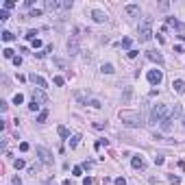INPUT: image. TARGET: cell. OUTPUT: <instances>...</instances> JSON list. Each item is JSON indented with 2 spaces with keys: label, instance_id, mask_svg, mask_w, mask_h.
I'll return each instance as SVG.
<instances>
[{
  "label": "cell",
  "instance_id": "cell-1",
  "mask_svg": "<svg viewBox=\"0 0 185 185\" xmlns=\"http://www.w3.org/2000/svg\"><path fill=\"white\" fill-rule=\"evenodd\" d=\"M168 118H170V107L166 102H157L152 107V111H150V122L152 124H159V122H164Z\"/></svg>",
  "mask_w": 185,
  "mask_h": 185
},
{
  "label": "cell",
  "instance_id": "cell-2",
  "mask_svg": "<svg viewBox=\"0 0 185 185\" xmlns=\"http://www.w3.org/2000/svg\"><path fill=\"white\" fill-rule=\"evenodd\" d=\"M120 120H122L126 126H142V124H144L142 113H137V111H129V109H122V111H120Z\"/></svg>",
  "mask_w": 185,
  "mask_h": 185
},
{
  "label": "cell",
  "instance_id": "cell-3",
  "mask_svg": "<svg viewBox=\"0 0 185 185\" xmlns=\"http://www.w3.org/2000/svg\"><path fill=\"white\" fill-rule=\"evenodd\" d=\"M137 37H140V41H150L152 39V17H144L140 29H137Z\"/></svg>",
  "mask_w": 185,
  "mask_h": 185
},
{
  "label": "cell",
  "instance_id": "cell-4",
  "mask_svg": "<svg viewBox=\"0 0 185 185\" xmlns=\"http://www.w3.org/2000/svg\"><path fill=\"white\" fill-rule=\"evenodd\" d=\"M35 155L39 157L41 164H46V166L52 164V152H50L48 148H44V146H35Z\"/></svg>",
  "mask_w": 185,
  "mask_h": 185
},
{
  "label": "cell",
  "instance_id": "cell-5",
  "mask_svg": "<svg viewBox=\"0 0 185 185\" xmlns=\"http://www.w3.org/2000/svg\"><path fill=\"white\" fill-rule=\"evenodd\" d=\"M79 29H74V35L70 37V41H67V52H70V57H74V55H79L81 52V48H79Z\"/></svg>",
  "mask_w": 185,
  "mask_h": 185
},
{
  "label": "cell",
  "instance_id": "cell-6",
  "mask_svg": "<svg viewBox=\"0 0 185 185\" xmlns=\"http://www.w3.org/2000/svg\"><path fill=\"white\" fill-rule=\"evenodd\" d=\"M146 76H148V83H150V85H155V87H157L161 81H164V72H161V70H148V74H146Z\"/></svg>",
  "mask_w": 185,
  "mask_h": 185
},
{
  "label": "cell",
  "instance_id": "cell-7",
  "mask_svg": "<svg viewBox=\"0 0 185 185\" xmlns=\"http://www.w3.org/2000/svg\"><path fill=\"white\" fill-rule=\"evenodd\" d=\"M29 81L33 83V85H37V89H46V87H48V83H46V79L44 76H39V74H29Z\"/></svg>",
  "mask_w": 185,
  "mask_h": 185
},
{
  "label": "cell",
  "instance_id": "cell-8",
  "mask_svg": "<svg viewBox=\"0 0 185 185\" xmlns=\"http://www.w3.org/2000/svg\"><path fill=\"white\" fill-rule=\"evenodd\" d=\"M131 164H133L135 170H146V161H144L142 155H133V157H131Z\"/></svg>",
  "mask_w": 185,
  "mask_h": 185
},
{
  "label": "cell",
  "instance_id": "cell-9",
  "mask_svg": "<svg viewBox=\"0 0 185 185\" xmlns=\"http://www.w3.org/2000/svg\"><path fill=\"white\" fill-rule=\"evenodd\" d=\"M181 115H183V107H181V102H174V105L170 107V120L181 118Z\"/></svg>",
  "mask_w": 185,
  "mask_h": 185
},
{
  "label": "cell",
  "instance_id": "cell-10",
  "mask_svg": "<svg viewBox=\"0 0 185 185\" xmlns=\"http://www.w3.org/2000/svg\"><path fill=\"white\" fill-rule=\"evenodd\" d=\"M146 57H148L152 63H157V65H164V57H161L157 50H148V52H146Z\"/></svg>",
  "mask_w": 185,
  "mask_h": 185
},
{
  "label": "cell",
  "instance_id": "cell-11",
  "mask_svg": "<svg viewBox=\"0 0 185 185\" xmlns=\"http://www.w3.org/2000/svg\"><path fill=\"white\" fill-rule=\"evenodd\" d=\"M91 17H94V22H98V24L107 22V13H105V11H100V9H94V11H91Z\"/></svg>",
  "mask_w": 185,
  "mask_h": 185
},
{
  "label": "cell",
  "instance_id": "cell-12",
  "mask_svg": "<svg viewBox=\"0 0 185 185\" xmlns=\"http://www.w3.org/2000/svg\"><path fill=\"white\" fill-rule=\"evenodd\" d=\"M172 89L176 91V94H183V91H185V81H183V79H176V81L172 83Z\"/></svg>",
  "mask_w": 185,
  "mask_h": 185
},
{
  "label": "cell",
  "instance_id": "cell-13",
  "mask_svg": "<svg viewBox=\"0 0 185 185\" xmlns=\"http://www.w3.org/2000/svg\"><path fill=\"white\" fill-rule=\"evenodd\" d=\"M133 98V87H124V94H122V105H129Z\"/></svg>",
  "mask_w": 185,
  "mask_h": 185
},
{
  "label": "cell",
  "instance_id": "cell-14",
  "mask_svg": "<svg viewBox=\"0 0 185 185\" xmlns=\"http://www.w3.org/2000/svg\"><path fill=\"white\" fill-rule=\"evenodd\" d=\"M48 11H57V9H61V2L59 0H46V5H44Z\"/></svg>",
  "mask_w": 185,
  "mask_h": 185
},
{
  "label": "cell",
  "instance_id": "cell-15",
  "mask_svg": "<svg viewBox=\"0 0 185 185\" xmlns=\"http://www.w3.org/2000/svg\"><path fill=\"white\" fill-rule=\"evenodd\" d=\"M57 133H59V137H63V140H70V137H72V135H70V131H67L63 124H59V126H57Z\"/></svg>",
  "mask_w": 185,
  "mask_h": 185
},
{
  "label": "cell",
  "instance_id": "cell-16",
  "mask_svg": "<svg viewBox=\"0 0 185 185\" xmlns=\"http://www.w3.org/2000/svg\"><path fill=\"white\" fill-rule=\"evenodd\" d=\"M124 11H126L129 15H140V5H126Z\"/></svg>",
  "mask_w": 185,
  "mask_h": 185
},
{
  "label": "cell",
  "instance_id": "cell-17",
  "mask_svg": "<svg viewBox=\"0 0 185 185\" xmlns=\"http://www.w3.org/2000/svg\"><path fill=\"white\" fill-rule=\"evenodd\" d=\"M81 140H83V137H81L79 133H74V135L70 137V140H67V142H70V148H76V146L81 144Z\"/></svg>",
  "mask_w": 185,
  "mask_h": 185
},
{
  "label": "cell",
  "instance_id": "cell-18",
  "mask_svg": "<svg viewBox=\"0 0 185 185\" xmlns=\"http://www.w3.org/2000/svg\"><path fill=\"white\" fill-rule=\"evenodd\" d=\"M33 100H35V102H46L44 89H37V91H33Z\"/></svg>",
  "mask_w": 185,
  "mask_h": 185
},
{
  "label": "cell",
  "instance_id": "cell-19",
  "mask_svg": "<svg viewBox=\"0 0 185 185\" xmlns=\"http://www.w3.org/2000/svg\"><path fill=\"white\" fill-rule=\"evenodd\" d=\"M46 120H48V111H46V109H41V111L37 113V122H39V124H44Z\"/></svg>",
  "mask_w": 185,
  "mask_h": 185
},
{
  "label": "cell",
  "instance_id": "cell-20",
  "mask_svg": "<svg viewBox=\"0 0 185 185\" xmlns=\"http://www.w3.org/2000/svg\"><path fill=\"white\" fill-rule=\"evenodd\" d=\"M161 131H166V133H168V131H172V120H170V118L161 122Z\"/></svg>",
  "mask_w": 185,
  "mask_h": 185
},
{
  "label": "cell",
  "instance_id": "cell-21",
  "mask_svg": "<svg viewBox=\"0 0 185 185\" xmlns=\"http://www.w3.org/2000/svg\"><path fill=\"white\" fill-rule=\"evenodd\" d=\"M100 70H102L105 74H113V72H115V70H113V65H111V63H102V67H100Z\"/></svg>",
  "mask_w": 185,
  "mask_h": 185
},
{
  "label": "cell",
  "instance_id": "cell-22",
  "mask_svg": "<svg viewBox=\"0 0 185 185\" xmlns=\"http://www.w3.org/2000/svg\"><path fill=\"white\" fill-rule=\"evenodd\" d=\"M2 39H5V41H13V39H15V35H13L11 31H2Z\"/></svg>",
  "mask_w": 185,
  "mask_h": 185
},
{
  "label": "cell",
  "instance_id": "cell-23",
  "mask_svg": "<svg viewBox=\"0 0 185 185\" xmlns=\"http://www.w3.org/2000/svg\"><path fill=\"white\" fill-rule=\"evenodd\" d=\"M13 166H15V170H22V168L26 166V161H24V159H15V161H13Z\"/></svg>",
  "mask_w": 185,
  "mask_h": 185
},
{
  "label": "cell",
  "instance_id": "cell-24",
  "mask_svg": "<svg viewBox=\"0 0 185 185\" xmlns=\"http://www.w3.org/2000/svg\"><path fill=\"white\" fill-rule=\"evenodd\" d=\"M2 55H5V59H15V55H13V50H11V48H5V50H2Z\"/></svg>",
  "mask_w": 185,
  "mask_h": 185
},
{
  "label": "cell",
  "instance_id": "cell-25",
  "mask_svg": "<svg viewBox=\"0 0 185 185\" xmlns=\"http://www.w3.org/2000/svg\"><path fill=\"white\" fill-rule=\"evenodd\" d=\"M131 44H133V41H131V37H124V39H122V48H129V50H133V48H131Z\"/></svg>",
  "mask_w": 185,
  "mask_h": 185
},
{
  "label": "cell",
  "instance_id": "cell-26",
  "mask_svg": "<svg viewBox=\"0 0 185 185\" xmlns=\"http://www.w3.org/2000/svg\"><path fill=\"white\" fill-rule=\"evenodd\" d=\"M22 102H24V96H22V94H15V96H13V105H22Z\"/></svg>",
  "mask_w": 185,
  "mask_h": 185
},
{
  "label": "cell",
  "instance_id": "cell-27",
  "mask_svg": "<svg viewBox=\"0 0 185 185\" xmlns=\"http://www.w3.org/2000/svg\"><path fill=\"white\" fill-rule=\"evenodd\" d=\"M72 174H74V176H83V168H81V166H74V168H72Z\"/></svg>",
  "mask_w": 185,
  "mask_h": 185
},
{
  "label": "cell",
  "instance_id": "cell-28",
  "mask_svg": "<svg viewBox=\"0 0 185 185\" xmlns=\"http://www.w3.org/2000/svg\"><path fill=\"white\" fill-rule=\"evenodd\" d=\"M168 181H170L172 185H181V179H179V176H174V174H170V176H168Z\"/></svg>",
  "mask_w": 185,
  "mask_h": 185
},
{
  "label": "cell",
  "instance_id": "cell-29",
  "mask_svg": "<svg viewBox=\"0 0 185 185\" xmlns=\"http://www.w3.org/2000/svg\"><path fill=\"white\" fill-rule=\"evenodd\" d=\"M7 20H9V11L2 9V11H0V22H7Z\"/></svg>",
  "mask_w": 185,
  "mask_h": 185
},
{
  "label": "cell",
  "instance_id": "cell-30",
  "mask_svg": "<svg viewBox=\"0 0 185 185\" xmlns=\"http://www.w3.org/2000/svg\"><path fill=\"white\" fill-rule=\"evenodd\" d=\"M39 107H41V105H39V102H35V100H31V105H29V109H31V111H39Z\"/></svg>",
  "mask_w": 185,
  "mask_h": 185
},
{
  "label": "cell",
  "instance_id": "cell-31",
  "mask_svg": "<svg viewBox=\"0 0 185 185\" xmlns=\"http://www.w3.org/2000/svg\"><path fill=\"white\" fill-rule=\"evenodd\" d=\"M89 105L94 107V109H100V107H102V105H100V100H96V98H91V100H89Z\"/></svg>",
  "mask_w": 185,
  "mask_h": 185
},
{
  "label": "cell",
  "instance_id": "cell-32",
  "mask_svg": "<svg viewBox=\"0 0 185 185\" xmlns=\"http://www.w3.org/2000/svg\"><path fill=\"white\" fill-rule=\"evenodd\" d=\"M15 7V2H13V0H5V9L9 11V9H13Z\"/></svg>",
  "mask_w": 185,
  "mask_h": 185
},
{
  "label": "cell",
  "instance_id": "cell-33",
  "mask_svg": "<svg viewBox=\"0 0 185 185\" xmlns=\"http://www.w3.org/2000/svg\"><path fill=\"white\" fill-rule=\"evenodd\" d=\"M113 183H115V185H126V179H124V176H118Z\"/></svg>",
  "mask_w": 185,
  "mask_h": 185
},
{
  "label": "cell",
  "instance_id": "cell-34",
  "mask_svg": "<svg viewBox=\"0 0 185 185\" xmlns=\"http://www.w3.org/2000/svg\"><path fill=\"white\" fill-rule=\"evenodd\" d=\"M61 9H72V0H65V2H61Z\"/></svg>",
  "mask_w": 185,
  "mask_h": 185
},
{
  "label": "cell",
  "instance_id": "cell-35",
  "mask_svg": "<svg viewBox=\"0 0 185 185\" xmlns=\"http://www.w3.org/2000/svg\"><path fill=\"white\" fill-rule=\"evenodd\" d=\"M35 35H37V31H29V33H26V39H31V41H33V39H37Z\"/></svg>",
  "mask_w": 185,
  "mask_h": 185
},
{
  "label": "cell",
  "instance_id": "cell-36",
  "mask_svg": "<svg viewBox=\"0 0 185 185\" xmlns=\"http://www.w3.org/2000/svg\"><path fill=\"white\" fill-rule=\"evenodd\" d=\"M63 83H65V79H63V76H55V85H59V87H61Z\"/></svg>",
  "mask_w": 185,
  "mask_h": 185
},
{
  "label": "cell",
  "instance_id": "cell-37",
  "mask_svg": "<svg viewBox=\"0 0 185 185\" xmlns=\"http://www.w3.org/2000/svg\"><path fill=\"white\" fill-rule=\"evenodd\" d=\"M107 144H109L107 140H98V142H96V150H98V148H102V146H107Z\"/></svg>",
  "mask_w": 185,
  "mask_h": 185
},
{
  "label": "cell",
  "instance_id": "cell-38",
  "mask_svg": "<svg viewBox=\"0 0 185 185\" xmlns=\"http://www.w3.org/2000/svg\"><path fill=\"white\" fill-rule=\"evenodd\" d=\"M29 148H31V146H29V144H26V142H22V144H20V150H22V152H26V150H29Z\"/></svg>",
  "mask_w": 185,
  "mask_h": 185
},
{
  "label": "cell",
  "instance_id": "cell-39",
  "mask_svg": "<svg viewBox=\"0 0 185 185\" xmlns=\"http://www.w3.org/2000/svg\"><path fill=\"white\" fill-rule=\"evenodd\" d=\"M126 55H129V59H135V57H137V55H140V52H137V50H129Z\"/></svg>",
  "mask_w": 185,
  "mask_h": 185
},
{
  "label": "cell",
  "instance_id": "cell-40",
  "mask_svg": "<svg viewBox=\"0 0 185 185\" xmlns=\"http://www.w3.org/2000/svg\"><path fill=\"white\" fill-rule=\"evenodd\" d=\"M39 15H41L39 9H33V11H31V17H39Z\"/></svg>",
  "mask_w": 185,
  "mask_h": 185
},
{
  "label": "cell",
  "instance_id": "cell-41",
  "mask_svg": "<svg viewBox=\"0 0 185 185\" xmlns=\"http://www.w3.org/2000/svg\"><path fill=\"white\" fill-rule=\"evenodd\" d=\"M107 122H94V129H105Z\"/></svg>",
  "mask_w": 185,
  "mask_h": 185
},
{
  "label": "cell",
  "instance_id": "cell-42",
  "mask_svg": "<svg viewBox=\"0 0 185 185\" xmlns=\"http://www.w3.org/2000/svg\"><path fill=\"white\" fill-rule=\"evenodd\" d=\"M33 48H41V39H33Z\"/></svg>",
  "mask_w": 185,
  "mask_h": 185
},
{
  "label": "cell",
  "instance_id": "cell-43",
  "mask_svg": "<svg viewBox=\"0 0 185 185\" xmlns=\"http://www.w3.org/2000/svg\"><path fill=\"white\" fill-rule=\"evenodd\" d=\"M91 166H94V164H91V161H85V164H83V166H81V168H83V170H89V168H91Z\"/></svg>",
  "mask_w": 185,
  "mask_h": 185
},
{
  "label": "cell",
  "instance_id": "cell-44",
  "mask_svg": "<svg viewBox=\"0 0 185 185\" xmlns=\"http://www.w3.org/2000/svg\"><path fill=\"white\" fill-rule=\"evenodd\" d=\"M55 63H57L59 67H65V61H61V59H55Z\"/></svg>",
  "mask_w": 185,
  "mask_h": 185
},
{
  "label": "cell",
  "instance_id": "cell-45",
  "mask_svg": "<svg viewBox=\"0 0 185 185\" xmlns=\"http://www.w3.org/2000/svg\"><path fill=\"white\" fill-rule=\"evenodd\" d=\"M13 185H22V181H20V176H13Z\"/></svg>",
  "mask_w": 185,
  "mask_h": 185
},
{
  "label": "cell",
  "instance_id": "cell-46",
  "mask_svg": "<svg viewBox=\"0 0 185 185\" xmlns=\"http://www.w3.org/2000/svg\"><path fill=\"white\" fill-rule=\"evenodd\" d=\"M83 185H91V179H89V176H85V179H83Z\"/></svg>",
  "mask_w": 185,
  "mask_h": 185
},
{
  "label": "cell",
  "instance_id": "cell-47",
  "mask_svg": "<svg viewBox=\"0 0 185 185\" xmlns=\"http://www.w3.org/2000/svg\"><path fill=\"white\" fill-rule=\"evenodd\" d=\"M44 185H55V183H52V179H46V181H44Z\"/></svg>",
  "mask_w": 185,
  "mask_h": 185
},
{
  "label": "cell",
  "instance_id": "cell-48",
  "mask_svg": "<svg viewBox=\"0 0 185 185\" xmlns=\"http://www.w3.org/2000/svg\"><path fill=\"white\" fill-rule=\"evenodd\" d=\"M183 126H185V115H183Z\"/></svg>",
  "mask_w": 185,
  "mask_h": 185
}]
</instances>
